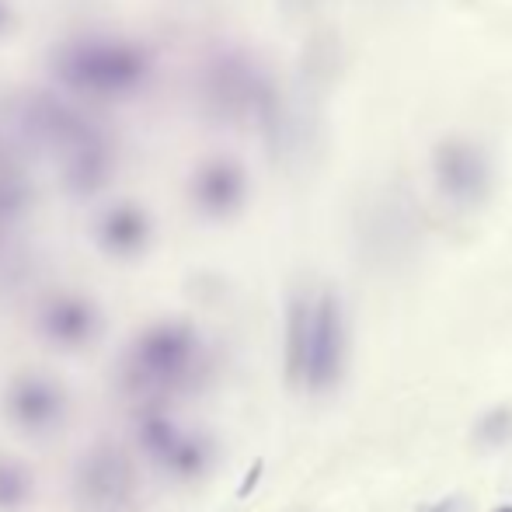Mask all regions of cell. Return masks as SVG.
Instances as JSON below:
<instances>
[{
	"instance_id": "obj_1",
	"label": "cell",
	"mask_w": 512,
	"mask_h": 512,
	"mask_svg": "<svg viewBox=\"0 0 512 512\" xmlns=\"http://www.w3.org/2000/svg\"><path fill=\"white\" fill-rule=\"evenodd\" d=\"M199 370V338L192 328L182 324H164L154 328L136 342L129 352V363L122 370L126 387L143 398L171 394L185 387Z\"/></svg>"
},
{
	"instance_id": "obj_2",
	"label": "cell",
	"mask_w": 512,
	"mask_h": 512,
	"mask_svg": "<svg viewBox=\"0 0 512 512\" xmlns=\"http://www.w3.org/2000/svg\"><path fill=\"white\" fill-rule=\"evenodd\" d=\"M345 370V321L338 300L321 297V304L310 310V338L304 380L310 391H331Z\"/></svg>"
},
{
	"instance_id": "obj_3",
	"label": "cell",
	"mask_w": 512,
	"mask_h": 512,
	"mask_svg": "<svg viewBox=\"0 0 512 512\" xmlns=\"http://www.w3.org/2000/svg\"><path fill=\"white\" fill-rule=\"evenodd\" d=\"M4 411L14 429H21L25 436H49L67 418V394L49 377L25 373L7 391Z\"/></svg>"
},
{
	"instance_id": "obj_4",
	"label": "cell",
	"mask_w": 512,
	"mask_h": 512,
	"mask_svg": "<svg viewBox=\"0 0 512 512\" xmlns=\"http://www.w3.org/2000/svg\"><path fill=\"white\" fill-rule=\"evenodd\" d=\"M77 492H81L84 506L95 512L122 509L133 495V464L122 450L115 446H98L81 460L77 471Z\"/></svg>"
},
{
	"instance_id": "obj_5",
	"label": "cell",
	"mask_w": 512,
	"mask_h": 512,
	"mask_svg": "<svg viewBox=\"0 0 512 512\" xmlns=\"http://www.w3.org/2000/svg\"><path fill=\"white\" fill-rule=\"evenodd\" d=\"M42 331H46V338L53 345L77 349V345L95 338L98 321H95V314H91V307H84V304H56L42 317Z\"/></svg>"
},
{
	"instance_id": "obj_6",
	"label": "cell",
	"mask_w": 512,
	"mask_h": 512,
	"mask_svg": "<svg viewBox=\"0 0 512 512\" xmlns=\"http://www.w3.org/2000/svg\"><path fill=\"white\" fill-rule=\"evenodd\" d=\"M157 464H161L171 478L192 481V478H199V474H206L209 464H213V443H209L206 436H199V432H182V436L175 439V446H171Z\"/></svg>"
},
{
	"instance_id": "obj_7",
	"label": "cell",
	"mask_w": 512,
	"mask_h": 512,
	"mask_svg": "<svg viewBox=\"0 0 512 512\" xmlns=\"http://www.w3.org/2000/svg\"><path fill=\"white\" fill-rule=\"evenodd\" d=\"M307 338H310V307L304 300L290 307V324H286V380L300 384L307 363Z\"/></svg>"
},
{
	"instance_id": "obj_8",
	"label": "cell",
	"mask_w": 512,
	"mask_h": 512,
	"mask_svg": "<svg viewBox=\"0 0 512 512\" xmlns=\"http://www.w3.org/2000/svg\"><path fill=\"white\" fill-rule=\"evenodd\" d=\"M182 436V429H178L175 422H171L168 415H161V411H150V415H143V422L136 425V439H140V450L147 453L150 460H161L164 453L175 446V439Z\"/></svg>"
},
{
	"instance_id": "obj_9",
	"label": "cell",
	"mask_w": 512,
	"mask_h": 512,
	"mask_svg": "<svg viewBox=\"0 0 512 512\" xmlns=\"http://www.w3.org/2000/svg\"><path fill=\"white\" fill-rule=\"evenodd\" d=\"M32 502V474L18 460L0 457V512H21Z\"/></svg>"
},
{
	"instance_id": "obj_10",
	"label": "cell",
	"mask_w": 512,
	"mask_h": 512,
	"mask_svg": "<svg viewBox=\"0 0 512 512\" xmlns=\"http://www.w3.org/2000/svg\"><path fill=\"white\" fill-rule=\"evenodd\" d=\"M512 436V408H492L478 425V443L499 446Z\"/></svg>"
},
{
	"instance_id": "obj_11",
	"label": "cell",
	"mask_w": 512,
	"mask_h": 512,
	"mask_svg": "<svg viewBox=\"0 0 512 512\" xmlns=\"http://www.w3.org/2000/svg\"><path fill=\"white\" fill-rule=\"evenodd\" d=\"M425 512H460V502L450 495V499H439L436 506H432V509H425Z\"/></svg>"
},
{
	"instance_id": "obj_12",
	"label": "cell",
	"mask_w": 512,
	"mask_h": 512,
	"mask_svg": "<svg viewBox=\"0 0 512 512\" xmlns=\"http://www.w3.org/2000/svg\"><path fill=\"white\" fill-rule=\"evenodd\" d=\"M495 512H512V506H502V509H495Z\"/></svg>"
}]
</instances>
